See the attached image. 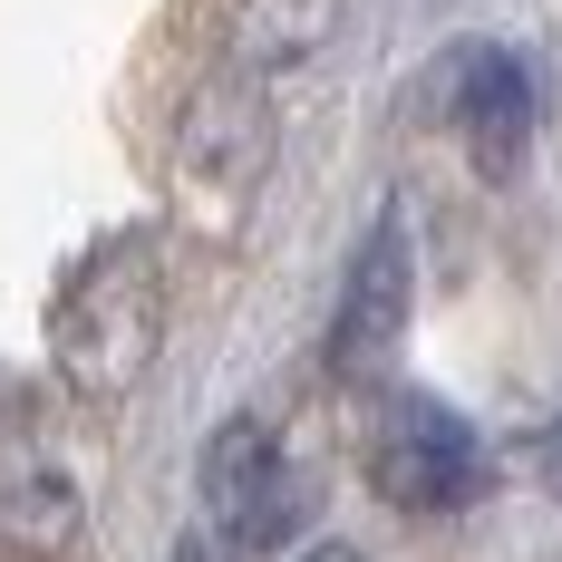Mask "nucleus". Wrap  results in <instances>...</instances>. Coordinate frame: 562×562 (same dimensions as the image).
<instances>
[{
	"instance_id": "nucleus-3",
	"label": "nucleus",
	"mask_w": 562,
	"mask_h": 562,
	"mask_svg": "<svg viewBox=\"0 0 562 562\" xmlns=\"http://www.w3.org/2000/svg\"><path fill=\"white\" fill-rule=\"evenodd\" d=\"M272 166V108H262V78L252 68H224V78H204L184 116H175V175H184V194H204V204H243L252 184Z\"/></svg>"
},
{
	"instance_id": "nucleus-7",
	"label": "nucleus",
	"mask_w": 562,
	"mask_h": 562,
	"mask_svg": "<svg viewBox=\"0 0 562 562\" xmlns=\"http://www.w3.org/2000/svg\"><path fill=\"white\" fill-rule=\"evenodd\" d=\"M447 88H456V126L475 146L485 175H514L524 146H533V78L514 49H456L447 58Z\"/></svg>"
},
{
	"instance_id": "nucleus-8",
	"label": "nucleus",
	"mask_w": 562,
	"mask_h": 562,
	"mask_svg": "<svg viewBox=\"0 0 562 562\" xmlns=\"http://www.w3.org/2000/svg\"><path fill=\"white\" fill-rule=\"evenodd\" d=\"M339 20H349V0H233L224 10V58L252 68V78H272V68L321 58Z\"/></svg>"
},
{
	"instance_id": "nucleus-2",
	"label": "nucleus",
	"mask_w": 562,
	"mask_h": 562,
	"mask_svg": "<svg viewBox=\"0 0 562 562\" xmlns=\"http://www.w3.org/2000/svg\"><path fill=\"white\" fill-rule=\"evenodd\" d=\"M369 485L407 514H456L485 495V447L437 397H389L369 427Z\"/></svg>"
},
{
	"instance_id": "nucleus-9",
	"label": "nucleus",
	"mask_w": 562,
	"mask_h": 562,
	"mask_svg": "<svg viewBox=\"0 0 562 562\" xmlns=\"http://www.w3.org/2000/svg\"><path fill=\"white\" fill-rule=\"evenodd\" d=\"M524 456H533V475L562 495V417H553V427H533V437H524Z\"/></svg>"
},
{
	"instance_id": "nucleus-10",
	"label": "nucleus",
	"mask_w": 562,
	"mask_h": 562,
	"mask_svg": "<svg viewBox=\"0 0 562 562\" xmlns=\"http://www.w3.org/2000/svg\"><path fill=\"white\" fill-rule=\"evenodd\" d=\"M301 562H359V553H349V543H311Z\"/></svg>"
},
{
	"instance_id": "nucleus-4",
	"label": "nucleus",
	"mask_w": 562,
	"mask_h": 562,
	"mask_svg": "<svg viewBox=\"0 0 562 562\" xmlns=\"http://www.w3.org/2000/svg\"><path fill=\"white\" fill-rule=\"evenodd\" d=\"M204 514L233 553H281L291 524H301V475L281 465L272 427L262 417H233L224 437L204 447Z\"/></svg>"
},
{
	"instance_id": "nucleus-5",
	"label": "nucleus",
	"mask_w": 562,
	"mask_h": 562,
	"mask_svg": "<svg viewBox=\"0 0 562 562\" xmlns=\"http://www.w3.org/2000/svg\"><path fill=\"white\" fill-rule=\"evenodd\" d=\"M88 533L78 475L58 465L49 427L30 417V397H0V543L10 553H68Z\"/></svg>"
},
{
	"instance_id": "nucleus-6",
	"label": "nucleus",
	"mask_w": 562,
	"mask_h": 562,
	"mask_svg": "<svg viewBox=\"0 0 562 562\" xmlns=\"http://www.w3.org/2000/svg\"><path fill=\"white\" fill-rule=\"evenodd\" d=\"M407 301H417L407 224H397V214H379V224H369V243L349 252V281H339V311H330V369H339V379H369V369L397 349Z\"/></svg>"
},
{
	"instance_id": "nucleus-1",
	"label": "nucleus",
	"mask_w": 562,
	"mask_h": 562,
	"mask_svg": "<svg viewBox=\"0 0 562 562\" xmlns=\"http://www.w3.org/2000/svg\"><path fill=\"white\" fill-rule=\"evenodd\" d=\"M156 339H166V252L146 233H116L68 272V291L49 311V359L78 397L116 407L156 369Z\"/></svg>"
}]
</instances>
